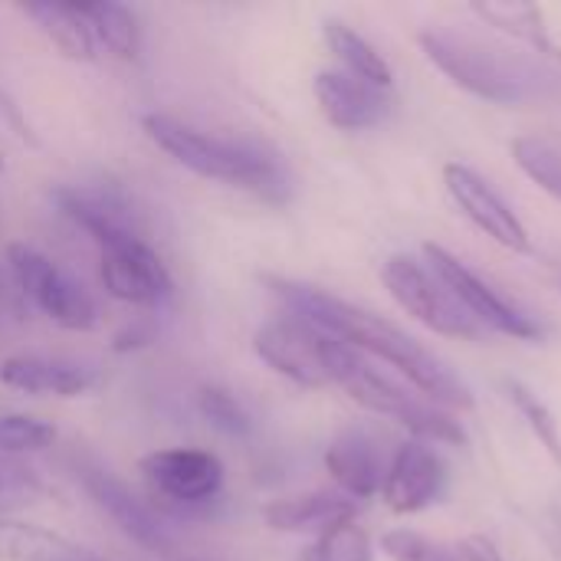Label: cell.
I'll list each match as a JSON object with an SVG mask.
<instances>
[{
	"label": "cell",
	"instance_id": "obj_1",
	"mask_svg": "<svg viewBox=\"0 0 561 561\" xmlns=\"http://www.w3.org/2000/svg\"><path fill=\"white\" fill-rule=\"evenodd\" d=\"M266 289L302 322H309L312 329H319L322 335L352 345L355 352H368L375 358H381L385 365L398 368L424 398H431L434 404L454 408V411H470L473 408V394L470 388L437 358L431 355L417 339H411L404 329H398L394 322L365 312L325 289L286 279V276H263Z\"/></svg>",
	"mask_w": 561,
	"mask_h": 561
},
{
	"label": "cell",
	"instance_id": "obj_2",
	"mask_svg": "<svg viewBox=\"0 0 561 561\" xmlns=\"http://www.w3.org/2000/svg\"><path fill=\"white\" fill-rule=\"evenodd\" d=\"M145 135L181 168L197 178L220 181L240 191H250L263 204L283 207L293 197V178L279 151L256 138H217L194 125H184L171 115L148 112L141 118Z\"/></svg>",
	"mask_w": 561,
	"mask_h": 561
},
{
	"label": "cell",
	"instance_id": "obj_3",
	"mask_svg": "<svg viewBox=\"0 0 561 561\" xmlns=\"http://www.w3.org/2000/svg\"><path fill=\"white\" fill-rule=\"evenodd\" d=\"M322 362H325L329 385H339L365 411L408 427L424 444H454V447L467 444L460 421H454L450 414L437 411L434 404H424L421 398L408 394V388H401L398 381H391L388 375L371 368L368 358L362 352H355L352 345L325 335Z\"/></svg>",
	"mask_w": 561,
	"mask_h": 561
},
{
	"label": "cell",
	"instance_id": "obj_4",
	"mask_svg": "<svg viewBox=\"0 0 561 561\" xmlns=\"http://www.w3.org/2000/svg\"><path fill=\"white\" fill-rule=\"evenodd\" d=\"M424 56L460 89L473 92L477 99L513 105L536 92L539 72L523 59L500 46H490L477 36L450 33V30H427L417 36Z\"/></svg>",
	"mask_w": 561,
	"mask_h": 561
},
{
	"label": "cell",
	"instance_id": "obj_5",
	"mask_svg": "<svg viewBox=\"0 0 561 561\" xmlns=\"http://www.w3.org/2000/svg\"><path fill=\"white\" fill-rule=\"evenodd\" d=\"M7 266L16 283V293L30 299L53 325L66 332H92L99 325V306L62 266H56L46 253L26 243L7 247Z\"/></svg>",
	"mask_w": 561,
	"mask_h": 561
},
{
	"label": "cell",
	"instance_id": "obj_6",
	"mask_svg": "<svg viewBox=\"0 0 561 561\" xmlns=\"http://www.w3.org/2000/svg\"><path fill=\"white\" fill-rule=\"evenodd\" d=\"M148 490L174 516H197L210 510L220 493L227 470L217 454L201 447H164L138 463Z\"/></svg>",
	"mask_w": 561,
	"mask_h": 561
},
{
	"label": "cell",
	"instance_id": "obj_7",
	"mask_svg": "<svg viewBox=\"0 0 561 561\" xmlns=\"http://www.w3.org/2000/svg\"><path fill=\"white\" fill-rule=\"evenodd\" d=\"M381 279L391 299L424 329L447 339H480V325L473 322V316L450 296V289L431 273L427 263L401 253L388 256L381 266Z\"/></svg>",
	"mask_w": 561,
	"mask_h": 561
},
{
	"label": "cell",
	"instance_id": "obj_8",
	"mask_svg": "<svg viewBox=\"0 0 561 561\" xmlns=\"http://www.w3.org/2000/svg\"><path fill=\"white\" fill-rule=\"evenodd\" d=\"M53 204L99 250H108V247H115L122 240L141 237V224H138L135 201L115 181L62 184V187L53 191Z\"/></svg>",
	"mask_w": 561,
	"mask_h": 561
},
{
	"label": "cell",
	"instance_id": "obj_9",
	"mask_svg": "<svg viewBox=\"0 0 561 561\" xmlns=\"http://www.w3.org/2000/svg\"><path fill=\"white\" fill-rule=\"evenodd\" d=\"M424 256H427L431 273L450 289V296L473 316V322L480 329L486 325V329H493L500 335L523 339V342L539 339V325L523 309H516L513 302H506L490 283H483L467 263H460L440 243H424Z\"/></svg>",
	"mask_w": 561,
	"mask_h": 561
},
{
	"label": "cell",
	"instance_id": "obj_10",
	"mask_svg": "<svg viewBox=\"0 0 561 561\" xmlns=\"http://www.w3.org/2000/svg\"><path fill=\"white\" fill-rule=\"evenodd\" d=\"M99 279L112 299L128 306H161L174 293L171 270L145 237L99 250Z\"/></svg>",
	"mask_w": 561,
	"mask_h": 561
},
{
	"label": "cell",
	"instance_id": "obj_11",
	"mask_svg": "<svg viewBox=\"0 0 561 561\" xmlns=\"http://www.w3.org/2000/svg\"><path fill=\"white\" fill-rule=\"evenodd\" d=\"M76 477L85 490V496L118 526L122 536H128L135 546L148 549V552H171L174 539L161 519V513H154L145 500H138L112 470L99 467V463H76Z\"/></svg>",
	"mask_w": 561,
	"mask_h": 561
},
{
	"label": "cell",
	"instance_id": "obj_12",
	"mask_svg": "<svg viewBox=\"0 0 561 561\" xmlns=\"http://www.w3.org/2000/svg\"><path fill=\"white\" fill-rule=\"evenodd\" d=\"M322 342L325 335L319 329L293 316L260 325L253 335V352L286 381L299 388H325L329 375L322 362Z\"/></svg>",
	"mask_w": 561,
	"mask_h": 561
},
{
	"label": "cell",
	"instance_id": "obj_13",
	"mask_svg": "<svg viewBox=\"0 0 561 561\" xmlns=\"http://www.w3.org/2000/svg\"><path fill=\"white\" fill-rule=\"evenodd\" d=\"M444 184L454 197V204L463 210V217L480 227L493 243H500L510 253H533V240L526 224L510 210V204L467 164H447Z\"/></svg>",
	"mask_w": 561,
	"mask_h": 561
},
{
	"label": "cell",
	"instance_id": "obj_14",
	"mask_svg": "<svg viewBox=\"0 0 561 561\" xmlns=\"http://www.w3.org/2000/svg\"><path fill=\"white\" fill-rule=\"evenodd\" d=\"M447 490V467L437 450H431L424 440L401 444L388 463L381 496L385 506L398 516H411L437 503Z\"/></svg>",
	"mask_w": 561,
	"mask_h": 561
},
{
	"label": "cell",
	"instance_id": "obj_15",
	"mask_svg": "<svg viewBox=\"0 0 561 561\" xmlns=\"http://www.w3.org/2000/svg\"><path fill=\"white\" fill-rule=\"evenodd\" d=\"M0 385L33 398H82L99 385V371L69 358L10 355L0 362Z\"/></svg>",
	"mask_w": 561,
	"mask_h": 561
},
{
	"label": "cell",
	"instance_id": "obj_16",
	"mask_svg": "<svg viewBox=\"0 0 561 561\" xmlns=\"http://www.w3.org/2000/svg\"><path fill=\"white\" fill-rule=\"evenodd\" d=\"M312 92H316V102L322 108V115L342 128V131H362V128H371L378 125L391 102L385 95V89L378 85H368L362 79H355L352 72L345 69H322L312 82Z\"/></svg>",
	"mask_w": 561,
	"mask_h": 561
},
{
	"label": "cell",
	"instance_id": "obj_17",
	"mask_svg": "<svg viewBox=\"0 0 561 561\" xmlns=\"http://www.w3.org/2000/svg\"><path fill=\"white\" fill-rule=\"evenodd\" d=\"M325 470L332 473L342 496L371 500L375 493H381L388 463H385V454H381L375 434H368L365 427H348L329 444Z\"/></svg>",
	"mask_w": 561,
	"mask_h": 561
},
{
	"label": "cell",
	"instance_id": "obj_18",
	"mask_svg": "<svg viewBox=\"0 0 561 561\" xmlns=\"http://www.w3.org/2000/svg\"><path fill=\"white\" fill-rule=\"evenodd\" d=\"M358 516V503L342 496V493H306V496H289L276 500L263 510V519L276 533H293V536H322L342 523H352Z\"/></svg>",
	"mask_w": 561,
	"mask_h": 561
},
{
	"label": "cell",
	"instance_id": "obj_19",
	"mask_svg": "<svg viewBox=\"0 0 561 561\" xmlns=\"http://www.w3.org/2000/svg\"><path fill=\"white\" fill-rule=\"evenodd\" d=\"M20 10L36 20V26L46 33V39H53V46L72 59V62H92L99 56V46H95V36L79 10V3H53V0H43V3H20Z\"/></svg>",
	"mask_w": 561,
	"mask_h": 561
},
{
	"label": "cell",
	"instance_id": "obj_20",
	"mask_svg": "<svg viewBox=\"0 0 561 561\" xmlns=\"http://www.w3.org/2000/svg\"><path fill=\"white\" fill-rule=\"evenodd\" d=\"M0 561H95L66 536L0 516Z\"/></svg>",
	"mask_w": 561,
	"mask_h": 561
},
{
	"label": "cell",
	"instance_id": "obj_21",
	"mask_svg": "<svg viewBox=\"0 0 561 561\" xmlns=\"http://www.w3.org/2000/svg\"><path fill=\"white\" fill-rule=\"evenodd\" d=\"M473 13L490 23L493 30L533 46L536 53H542L546 59H556L561 62L559 46L552 43L549 30H546V20L539 13L536 3H526V0H477L473 3Z\"/></svg>",
	"mask_w": 561,
	"mask_h": 561
},
{
	"label": "cell",
	"instance_id": "obj_22",
	"mask_svg": "<svg viewBox=\"0 0 561 561\" xmlns=\"http://www.w3.org/2000/svg\"><path fill=\"white\" fill-rule=\"evenodd\" d=\"M79 10L95 36V46L108 49L115 59H125V62L138 59L141 26L131 7L115 3V0H95V3H79Z\"/></svg>",
	"mask_w": 561,
	"mask_h": 561
},
{
	"label": "cell",
	"instance_id": "obj_23",
	"mask_svg": "<svg viewBox=\"0 0 561 561\" xmlns=\"http://www.w3.org/2000/svg\"><path fill=\"white\" fill-rule=\"evenodd\" d=\"M322 36H325V46L335 53V59L345 66V72H352L355 79H362L368 85H378V89H388L394 82V72H391L388 59L358 30H352L348 23L325 20Z\"/></svg>",
	"mask_w": 561,
	"mask_h": 561
},
{
	"label": "cell",
	"instance_id": "obj_24",
	"mask_svg": "<svg viewBox=\"0 0 561 561\" xmlns=\"http://www.w3.org/2000/svg\"><path fill=\"white\" fill-rule=\"evenodd\" d=\"M513 158L529 181H536L542 191H549L556 201H561V151L552 141L523 135L513 141Z\"/></svg>",
	"mask_w": 561,
	"mask_h": 561
},
{
	"label": "cell",
	"instance_id": "obj_25",
	"mask_svg": "<svg viewBox=\"0 0 561 561\" xmlns=\"http://www.w3.org/2000/svg\"><path fill=\"white\" fill-rule=\"evenodd\" d=\"M56 427L36 414H0V457L39 454L56 444Z\"/></svg>",
	"mask_w": 561,
	"mask_h": 561
},
{
	"label": "cell",
	"instance_id": "obj_26",
	"mask_svg": "<svg viewBox=\"0 0 561 561\" xmlns=\"http://www.w3.org/2000/svg\"><path fill=\"white\" fill-rule=\"evenodd\" d=\"M46 496L43 477L20 457H0V516L36 506Z\"/></svg>",
	"mask_w": 561,
	"mask_h": 561
},
{
	"label": "cell",
	"instance_id": "obj_27",
	"mask_svg": "<svg viewBox=\"0 0 561 561\" xmlns=\"http://www.w3.org/2000/svg\"><path fill=\"white\" fill-rule=\"evenodd\" d=\"M302 561H371V539L368 533L352 519L342 523L329 533H322L309 549Z\"/></svg>",
	"mask_w": 561,
	"mask_h": 561
},
{
	"label": "cell",
	"instance_id": "obj_28",
	"mask_svg": "<svg viewBox=\"0 0 561 561\" xmlns=\"http://www.w3.org/2000/svg\"><path fill=\"white\" fill-rule=\"evenodd\" d=\"M506 391H510V401L516 404V411L526 417L529 431H533V434L539 437V444L546 447V454L561 467V427L559 421H556V414H552L526 385H519V381H510Z\"/></svg>",
	"mask_w": 561,
	"mask_h": 561
},
{
	"label": "cell",
	"instance_id": "obj_29",
	"mask_svg": "<svg viewBox=\"0 0 561 561\" xmlns=\"http://www.w3.org/2000/svg\"><path fill=\"white\" fill-rule=\"evenodd\" d=\"M197 408L207 417V424H214L217 431L230 434V437H247L253 431V421L247 414V408L220 385H207L197 394Z\"/></svg>",
	"mask_w": 561,
	"mask_h": 561
},
{
	"label": "cell",
	"instance_id": "obj_30",
	"mask_svg": "<svg viewBox=\"0 0 561 561\" xmlns=\"http://www.w3.org/2000/svg\"><path fill=\"white\" fill-rule=\"evenodd\" d=\"M381 549L391 561H460L454 546H440L411 529H391L381 536Z\"/></svg>",
	"mask_w": 561,
	"mask_h": 561
},
{
	"label": "cell",
	"instance_id": "obj_31",
	"mask_svg": "<svg viewBox=\"0 0 561 561\" xmlns=\"http://www.w3.org/2000/svg\"><path fill=\"white\" fill-rule=\"evenodd\" d=\"M454 552H457V559L460 561H503L496 542L486 539V536H467V539H460V542L454 546Z\"/></svg>",
	"mask_w": 561,
	"mask_h": 561
},
{
	"label": "cell",
	"instance_id": "obj_32",
	"mask_svg": "<svg viewBox=\"0 0 561 561\" xmlns=\"http://www.w3.org/2000/svg\"><path fill=\"white\" fill-rule=\"evenodd\" d=\"M151 342V329L148 325H128L125 332H118L115 339H112V348L115 352H131V348H141V345H148Z\"/></svg>",
	"mask_w": 561,
	"mask_h": 561
},
{
	"label": "cell",
	"instance_id": "obj_33",
	"mask_svg": "<svg viewBox=\"0 0 561 561\" xmlns=\"http://www.w3.org/2000/svg\"><path fill=\"white\" fill-rule=\"evenodd\" d=\"M0 112H3V118H7V122H10V125L16 128V135H20V138L33 141V135H30V125L23 122L20 108H16V105H13V102H10V99L3 95V92H0Z\"/></svg>",
	"mask_w": 561,
	"mask_h": 561
},
{
	"label": "cell",
	"instance_id": "obj_34",
	"mask_svg": "<svg viewBox=\"0 0 561 561\" xmlns=\"http://www.w3.org/2000/svg\"><path fill=\"white\" fill-rule=\"evenodd\" d=\"M7 293H10V289H7V279H3V273H0V302L7 299Z\"/></svg>",
	"mask_w": 561,
	"mask_h": 561
},
{
	"label": "cell",
	"instance_id": "obj_35",
	"mask_svg": "<svg viewBox=\"0 0 561 561\" xmlns=\"http://www.w3.org/2000/svg\"><path fill=\"white\" fill-rule=\"evenodd\" d=\"M0 171H3V158H0Z\"/></svg>",
	"mask_w": 561,
	"mask_h": 561
},
{
	"label": "cell",
	"instance_id": "obj_36",
	"mask_svg": "<svg viewBox=\"0 0 561 561\" xmlns=\"http://www.w3.org/2000/svg\"><path fill=\"white\" fill-rule=\"evenodd\" d=\"M184 561H197V559H184Z\"/></svg>",
	"mask_w": 561,
	"mask_h": 561
}]
</instances>
